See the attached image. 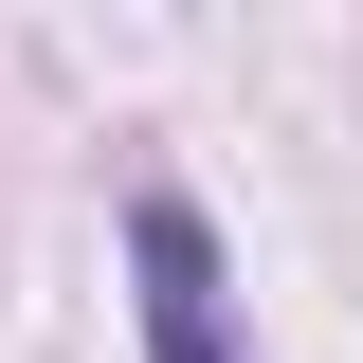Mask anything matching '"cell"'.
Instances as JSON below:
<instances>
[{
    "mask_svg": "<svg viewBox=\"0 0 363 363\" xmlns=\"http://www.w3.org/2000/svg\"><path fill=\"white\" fill-rule=\"evenodd\" d=\"M128 291H145V363H236L218 218H200V200H128Z\"/></svg>",
    "mask_w": 363,
    "mask_h": 363,
    "instance_id": "cell-1",
    "label": "cell"
}]
</instances>
